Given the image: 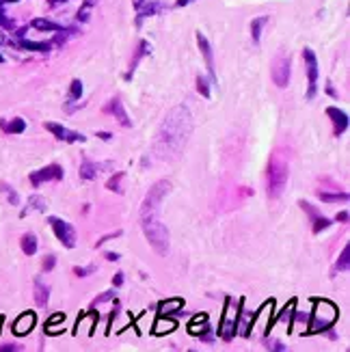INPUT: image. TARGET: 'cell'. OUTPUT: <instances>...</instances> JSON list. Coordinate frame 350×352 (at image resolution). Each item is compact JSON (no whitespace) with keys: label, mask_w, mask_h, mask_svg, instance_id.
Segmentation results:
<instances>
[{"label":"cell","mask_w":350,"mask_h":352,"mask_svg":"<svg viewBox=\"0 0 350 352\" xmlns=\"http://www.w3.org/2000/svg\"><path fill=\"white\" fill-rule=\"evenodd\" d=\"M192 132V115L190 108L179 104V106L171 108L162 121V126L156 134L154 143V152L158 154L160 160L167 158H177L181 154V149L186 147L188 136Z\"/></svg>","instance_id":"obj_1"},{"label":"cell","mask_w":350,"mask_h":352,"mask_svg":"<svg viewBox=\"0 0 350 352\" xmlns=\"http://www.w3.org/2000/svg\"><path fill=\"white\" fill-rule=\"evenodd\" d=\"M141 227L145 233L147 242L154 246L158 255H167L169 251V229L160 220L158 210H143L141 207Z\"/></svg>","instance_id":"obj_2"},{"label":"cell","mask_w":350,"mask_h":352,"mask_svg":"<svg viewBox=\"0 0 350 352\" xmlns=\"http://www.w3.org/2000/svg\"><path fill=\"white\" fill-rule=\"evenodd\" d=\"M290 177V167L288 162L281 158V154H272L268 160V171H266V192L270 199H279L285 190Z\"/></svg>","instance_id":"obj_3"},{"label":"cell","mask_w":350,"mask_h":352,"mask_svg":"<svg viewBox=\"0 0 350 352\" xmlns=\"http://www.w3.org/2000/svg\"><path fill=\"white\" fill-rule=\"evenodd\" d=\"M337 316H340V311H337L333 303L316 301V309H314V316H311V322H309V327H311L309 333H320V331L331 329L337 322Z\"/></svg>","instance_id":"obj_4"},{"label":"cell","mask_w":350,"mask_h":352,"mask_svg":"<svg viewBox=\"0 0 350 352\" xmlns=\"http://www.w3.org/2000/svg\"><path fill=\"white\" fill-rule=\"evenodd\" d=\"M171 192V184H169L167 179H160V181H156V184L149 188V192L145 194V199H143V210H158L160 203H162V199L167 197V194Z\"/></svg>","instance_id":"obj_5"},{"label":"cell","mask_w":350,"mask_h":352,"mask_svg":"<svg viewBox=\"0 0 350 352\" xmlns=\"http://www.w3.org/2000/svg\"><path fill=\"white\" fill-rule=\"evenodd\" d=\"M48 223H50L52 229H54V236H56V240H61L63 246L71 249V246L76 244V231H74V227H71L67 220L56 218V216H50Z\"/></svg>","instance_id":"obj_6"},{"label":"cell","mask_w":350,"mask_h":352,"mask_svg":"<svg viewBox=\"0 0 350 352\" xmlns=\"http://www.w3.org/2000/svg\"><path fill=\"white\" fill-rule=\"evenodd\" d=\"M303 58L307 63V100H314L316 97V91H318V58L314 54L311 48H305L303 50Z\"/></svg>","instance_id":"obj_7"},{"label":"cell","mask_w":350,"mask_h":352,"mask_svg":"<svg viewBox=\"0 0 350 352\" xmlns=\"http://www.w3.org/2000/svg\"><path fill=\"white\" fill-rule=\"evenodd\" d=\"M272 82L277 84L279 89H285L290 84V56H277L275 63H272Z\"/></svg>","instance_id":"obj_8"},{"label":"cell","mask_w":350,"mask_h":352,"mask_svg":"<svg viewBox=\"0 0 350 352\" xmlns=\"http://www.w3.org/2000/svg\"><path fill=\"white\" fill-rule=\"evenodd\" d=\"M52 179H63V169L58 165H48L30 173V184L35 188H39L43 181H52Z\"/></svg>","instance_id":"obj_9"},{"label":"cell","mask_w":350,"mask_h":352,"mask_svg":"<svg viewBox=\"0 0 350 352\" xmlns=\"http://www.w3.org/2000/svg\"><path fill=\"white\" fill-rule=\"evenodd\" d=\"M197 43H199L201 54H203V58H205V67H207V71H210V82H216V67H214L212 45H210V41H207V37H205L201 30L197 32Z\"/></svg>","instance_id":"obj_10"},{"label":"cell","mask_w":350,"mask_h":352,"mask_svg":"<svg viewBox=\"0 0 350 352\" xmlns=\"http://www.w3.org/2000/svg\"><path fill=\"white\" fill-rule=\"evenodd\" d=\"M45 130L54 134L58 141H65V143H84L87 141V136H82L80 132H71V130L58 126V123H52V121L45 123Z\"/></svg>","instance_id":"obj_11"},{"label":"cell","mask_w":350,"mask_h":352,"mask_svg":"<svg viewBox=\"0 0 350 352\" xmlns=\"http://www.w3.org/2000/svg\"><path fill=\"white\" fill-rule=\"evenodd\" d=\"M104 113L113 115L123 128H130V126H132V121L128 119V113H126V108H123V104H121L119 97H113V100H108V104L104 106Z\"/></svg>","instance_id":"obj_12"},{"label":"cell","mask_w":350,"mask_h":352,"mask_svg":"<svg viewBox=\"0 0 350 352\" xmlns=\"http://www.w3.org/2000/svg\"><path fill=\"white\" fill-rule=\"evenodd\" d=\"M134 6H136V26H141L143 17L156 15L158 11L165 9L160 2H149V0H134Z\"/></svg>","instance_id":"obj_13"},{"label":"cell","mask_w":350,"mask_h":352,"mask_svg":"<svg viewBox=\"0 0 350 352\" xmlns=\"http://www.w3.org/2000/svg\"><path fill=\"white\" fill-rule=\"evenodd\" d=\"M327 115L331 117V121H333V134L335 136H342L348 130V115L344 113V110L335 108V106H329L327 108Z\"/></svg>","instance_id":"obj_14"},{"label":"cell","mask_w":350,"mask_h":352,"mask_svg":"<svg viewBox=\"0 0 350 352\" xmlns=\"http://www.w3.org/2000/svg\"><path fill=\"white\" fill-rule=\"evenodd\" d=\"M301 207L311 216V223H314V227H311V229H314V233H320V231H324V229H329V227H331V220L324 218V216H320V214H318V210H316V207L311 205V203H307V201H301Z\"/></svg>","instance_id":"obj_15"},{"label":"cell","mask_w":350,"mask_h":352,"mask_svg":"<svg viewBox=\"0 0 350 352\" xmlns=\"http://www.w3.org/2000/svg\"><path fill=\"white\" fill-rule=\"evenodd\" d=\"M238 314L240 311H236V316H233V309L229 307L225 311V318H223V324H220V337L223 340L229 342L233 335H236V329H238Z\"/></svg>","instance_id":"obj_16"},{"label":"cell","mask_w":350,"mask_h":352,"mask_svg":"<svg viewBox=\"0 0 350 352\" xmlns=\"http://www.w3.org/2000/svg\"><path fill=\"white\" fill-rule=\"evenodd\" d=\"M106 167H110L108 162H93V160L84 158L82 165H80V177L82 179H95L97 175L102 173V169H106Z\"/></svg>","instance_id":"obj_17"},{"label":"cell","mask_w":350,"mask_h":352,"mask_svg":"<svg viewBox=\"0 0 350 352\" xmlns=\"http://www.w3.org/2000/svg\"><path fill=\"white\" fill-rule=\"evenodd\" d=\"M32 327H35V314H24L22 318H17L15 324H13V333L15 335H26L30 333Z\"/></svg>","instance_id":"obj_18"},{"label":"cell","mask_w":350,"mask_h":352,"mask_svg":"<svg viewBox=\"0 0 350 352\" xmlns=\"http://www.w3.org/2000/svg\"><path fill=\"white\" fill-rule=\"evenodd\" d=\"M48 301H50V288L41 281V279H37L35 281V303L39 305V307H45Z\"/></svg>","instance_id":"obj_19"},{"label":"cell","mask_w":350,"mask_h":352,"mask_svg":"<svg viewBox=\"0 0 350 352\" xmlns=\"http://www.w3.org/2000/svg\"><path fill=\"white\" fill-rule=\"evenodd\" d=\"M45 207H48L45 199L39 197V194H32V197L28 199V203H26V207L22 210V216H26L28 212H45Z\"/></svg>","instance_id":"obj_20"},{"label":"cell","mask_w":350,"mask_h":352,"mask_svg":"<svg viewBox=\"0 0 350 352\" xmlns=\"http://www.w3.org/2000/svg\"><path fill=\"white\" fill-rule=\"evenodd\" d=\"M149 43L147 41H141V45H139V52H136V56H134V61H132V65H130V71L126 74V80H132V76H134V69H136V65L141 63V58L145 56V54H149Z\"/></svg>","instance_id":"obj_21"},{"label":"cell","mask_w":350,"mask_h":352,"mask_svg":"<svg viewBox=\"0 0 350 352\" xmlns=\"http://www.w3.org/2000/svg\"><path fill=\"white\" fill-rule=\"evenodd\" d=\"M19 244H22V251L26 255H35L37 253V238L35 233H24L22 240H19Z\"/></svg>","instance_id":"obj_22"},{"label":"cell","mask_w":350,"mask_h":352,"mask_svg":"<svg viewBox=\"0 0 350 352\" xmlns=\"http://www.w3.org/2000/svg\"><path fill=\"white\" fill-rule=\"evenodd\" d=\"M268 22V17L262 15V17H255L251 22V39H253V45H259V35H262V26Z\"/></svg>","instance_id":"obj_23"},{"label":"cell","mask_w":350,"mask_h":352,"mask_svg":"<svg viewBox=\"0 0 350 352\" xmlns=\"http://www.w3.org/2000/svg\"><path fill=\"white\" fill-rule=\"evenodd\" d=\"M0 126L4 128V132H9V134H22L24 130H26V121L24 119H19V117H15V119H11L9 123H0Z\"/></svg>","instance_id":"obj_24"},{"label":"cell","mask_w":350,"mask_h":352,"mask_svg":"<svg viewBox=\"0 0 350 352\" xmlns=\"http://www.w3.org/2000/svg\"><path fill=\"white\" fill-rule=\"evenodd\" d=\"M32 28H37V30H52V32H58V30H63L58 24L54 22H50V19H43V17H37V19H32L30 22Z\"/></svg>","instance_id":"obj_25"},{"label":"cell","mask_w":350,"mask_h":352,"mask_svg":"<svg viewBox=\"0 0 350 352\" xmlns=\"http://www.w3.org/2000/svg\"><path fill=\"white\" fill-rule=\"evenodd\" d=\"M318 197H320L324 203H340V201H348V192H335V194H331V192H318Z\"/></svg>","instance_id":"obj_26"},{"label":"cell","mask_w":350,"mask_h":352,"mask_svg":"<svg viewBox=\"0 0 350 352\" xmlns=\"http://www.w3.org/2000/svg\"><path fill=\"white\" fill-rule=\"evenodd\" d=\"M19 48L24 50H32V52H48L50 50V43H39V41H26V39H22V41L17 43Z\"/></svg>","instance_id":"obj_27"},{"label":"cell","mask_w":350,"mask_h":352,"mask_svg":"<svg viewBox=\"0 0 350 352\" xmlns=\"http://www.w3.org/2000/svg\"><path fill=\"white\" fill-rule=\"evenodd\" d=\"M350 249L346 246V249L342 251V257L337 259V264H335V268H333V275H337V272H344V270H348V264H350Z\"/></svg>","instance_id":"obj_28"},{"label":"cell","mask_w":350,"mask_h":352,"mask_svg":"<svg viewBox=\"0 0 350 352\" xmlns=\"http://www.w3.org/2000/svg\"><path fill=\"white\" fill-rule=\"evenodd\" d=\"M184 307V303L179 301V298H173V301H167L160 305V314H173V311H177Z\"/></svg>","instance_id":"obj_29"},{"label":"cell","mask_w":350,"mask_h":352,"mask_svg":"<svg viewBox=\"0 0 350 352\" xmlns=\"http://www.w3.org/2000/svg\"><path fill=\"white\" fill-rule=\"evenodd\" d=\"M80 95H82V82L76 78V80H71V87H69V102L80 100Z\"/></svg>","instance_id":"obj_30"},{"label":"cell","mask_w":350,"mask_h":352,"mask_svg":"<svg viewBox=\"0 0 350 352\" xmlns=\"http://www.w3.org/2000/svg\"><path fill=\"white\" fill-rule=\"evenodd\" d=\"M0 190H2V192L6 194V199H9V203H11V205H17V203H19L17 192L13 190V188H11L9 184H0Z\"/></svg>","instance_id":"obj_31"},{"label":"cell","mask_w":350,"mask_h":352,"mask_svg":"<svg viewBox=\"0 0 350 352\" xmlns=\"http://www.w3.org/2000/svg\"><path fill=\"white\" fill-rule=\"evenodd\" d=\"M197 89H199V93L203 95L205 100L210 97V82H207L203 76H199V78H197Z\"/></svg>","instance_id":"obj_32"},{"label":"cell","mask_w":350,"mask_h":352,"mask_svg":"<svg viewBox=\"0 0 350 352\" xmlns=\"http://www.w3.org/2000/svg\"><path fill=\"white\" fill-rule=\"evenodd\" d=\"M93 2H95V0H84V6H82L80 11H78V19L87 22V19H89V9L93 6Z\"/></svg>","instance_id":"obj_33"},{"label":"cell","mask_w":350,"mask_h":352,"mask_svg":"<svg viewBox=\"0 0 350 352\" xmlns=\"http://www.w3.org/2000/svg\"><path fill=\"white\" fill-rule=\"evenodd\" d=\"M123 177V173H117L115 177H110L108 179V184H106V188L108 190H117V192H121V188H119V179Z\"/></svg>","instance_id":"obj_34"},{"label":"cell","mask_w":350,"mask_h":352,"mask_svg":"<svg viewBox=\"0 0 350 352\" xmlns=\"http://www.w3.org/2000/svg\"><path fill=\"white\" fill-rule=\"evenodd\" d=\"M91 272H95V266L91 264V266H84V268H80V266H76L74 268V275L76 277H89Z\"/></svg>","instance_id":"obj_35"},{"label":"cell","mask_w":350,"mask_h":352,"mask_svg":"<svg viewBox=\"0 0 350 352\" xmlns=\"http://www.w3.org/2000/svg\"><path fill=\"white\" fill-rule=\"evenodd\" d=\"M115 298V290H108V292H104L102 296H97L95 301H93V307H97V305H102V303H106V301H113Z\"/></svg>","instance_id":"obj_36"},{"label":"cell","mask_w":350,"mask_h":352,"mask_svg":"<svg viewBox=\"0 0 350 352\" xmlns=\"http://www.w3.org/2000/svg\"><path fill=\"white\" fill-rule=\"evenodd\" d=\"M0 26H4V28H13V22L11 19L4 17V9H2V0H0Z\"/></svg>","instance_id":"obj_37"},{"label":"cell","mask_w":350,"mask_h":352,"mask_svg":"<svg viewBox=\"0 0 350 352\" xmlns=\"http://www.w3.org/2000/svg\"><path fill=\"white\" fill-rule=\"evenodd\" d=\"M266 348H272V350H277V352H283V350H288V348H285L281 342H277V340H270V342H266Z\"/></svg>","instance_id":"obj_38"},{"label":"cell","mask_w":350,"mask_h":352,"mask_svg":"<svg viewBox=\"0 0 350 352\" xmlns=\"http://www.w3.org/2000/svg\"><path fill=\"white\" fill-rule=\"evenodd\" d=\"M54 264H56V257H54V255H48V257L43 259V270L50 272L52 268H54Z\"/></svg>","instance_id":"obj_39"},{"label":"cell","mask_w":350,"mask_h":352,"mask_svg":"<svg viewBox=\"0 0 350 352\" xmlns=\"http://www.w3.org/2000/svg\"><path fill=\"white\" fill-rule=\"evenodd\" d=\"M121 236V231H115V233H108V236H104L102 240H97V244L95 246H102L104 242H108V240H113V238H119Z\"/></svg>","instance_id":"obj_40"},{"label":"cell","mask_w":350,"mask_h":352,"mask_svg":"<svg viewBox=\"0 0 350 352\" xmlns=\"http://www.w3.org/2000/svg\"><path fill=\"white\" fill-rule=\"evenodd\" d=\"M121 283H123V272H117V275L113 277V285H115V288H119Z\"/></svg>","instance_id":"obj_41"},{"label":"cell","mask_w":350,"mask_h":352,"mask_svg":"<svg viewBox=\"0 0 350 352\" xmlns=\"http://www.w3.org/2000/svg\"><path fill=\"white\" fill-rule=\"evenodd\" d=\"M19 350V346H0V352H15Z\"/></svg>","instance_id":"obj_42"},{"label":"cell","mask_w":350,"mask_h":352,"mask_svg":"<svg viewBox=\"0 0 350 352\" xmlns=\"http://www.w3.org/2000/svg\"><path fill=\"white\" fill-rule=\"evenodd\" d=\"M106 259L108 262H117V259H119V253H106Z\"/></svg>","instance_id":"obj_43"},{"label":"cell","mask_w":350,"mask_h":352,"mask_svg":"<svg viewBox=\"0 0 350 352\" xmlns=\"http://www.w3.org/2000/svg\"><path fill=\"white\" fill-rule=\"evenodd\" d=\"M97 136H100L102 141H110V139H113V134H108V132H97Z\"/></svg>","instance_id":"obj_44"},{"label":"cell","mask_w":350,"mask_h":352,"mask_svg":"<svg viewBox=\"0 0 350 352\" xmlns=\"http://www.w3.org/2000/svg\"><path fill=\"white\" fill-rule=\"evenodd\" d=\"M337 220H342V223H346V220H348V212H340V214H337Z\"/></svg>","instance_id":"obj_45"},{"label":"cell","mask_w":350,"mask_h":352,"mask_svg":"<svg viewBox=\"0 0 350 352\" xmlns=\"http://www.w3.org/2000/svg\"><path fill=\"white\" fill-rule=\"evenodd\" d=\"M194 2V0H177V6H186V4H190Z\"/></svg>","instance_id":"obj_46"},{"label":"cell","mask_w":350,"mask_h":352,"mask_svg":"<svg viewBox=\"0 0 350 352\" xmlns=\"http://www.w3.org/2000/svg\"><path fill=\"white\" fill-rule=\"evenodd\" d=\"M2 2H19V0H2Z\"/></svg>","instance_id":"obj_47"},{"label":"cell","mask_w":350,"mask_h":352,"mask_svg":"<svg viewBox=\"0 0 350 352\" xmlns=\"http://www.w3.org/2000/svg\"><path fill=\"white\" fill-rule=\"evenodd\" d=\"M0 63H4V56L2 54H0Z\"/></svg>","instance_id":"obj_48"}]
</instances>
